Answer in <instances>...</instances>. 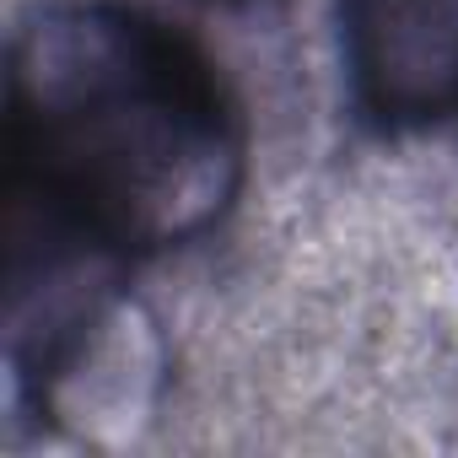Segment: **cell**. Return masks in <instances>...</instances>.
<instances>
[{"instance_id":"cell-1","label":"cell","mask_w":458,"mask_h":458,"mask_svg":"<svg viewBox=\"0 0 458 458\" xmlns=\"http://www.w3.org/2000/svg\"><path fill=\"white\" fill-rule=\"evenodd\" d=\"M12 140L44 210L98 249L189 243L238 189L216 76L119 6H60L17 38Z\"/></svg>"},{"instance_id":"cell-2","label":"cell","mask_w":458,"mask_h":458,"mask_svg":"<svg viewBox=\"0 0 458 458\" xmlns=\"http://www.w3.org/2000/svg\"><path fill=\"white\" fill-rule=\"evenodd\" d=\"M345 44L356 87L383 119L458 114V0H351Z\"/></svg>"}]
</instances>
